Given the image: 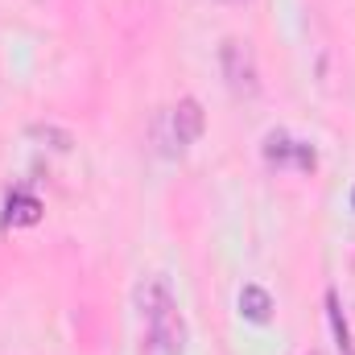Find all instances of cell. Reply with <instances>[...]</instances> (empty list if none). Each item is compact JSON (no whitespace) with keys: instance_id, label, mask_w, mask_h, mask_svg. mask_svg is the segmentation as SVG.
Wrapping results in <instances>:
<instances>
[{"instance_id":"obj_4","label":"cell","mask_w":355,"mask_h":355,"mask_svg":"<svg viewBox=\"0 0 355 355\" xmlns=\"http://www.w3.org/2000/svg\"><path fill=\"white\" fill-rule=\"evenodd\" d=\"M37 219H42V202L33 194H25V190L8 194V202H4V223L8 227H33Z\"/></svg>"},{"instance_id":"obj_6","label":"cell","mask_w":355,"mask_h":355,"mask_svg":"<svg viewBox=\"0 0 355 355\" xmlns=\"http://www.w3.org/2000/svg\"><path fill=\"white\" fill-rule=\"evenodd\" d=\"M327 318H331V331H335V347H339V355H355L352 331H347V322H343V310H339V297H335V293H327Z\"/></svg>"},{"instance_id":"obj_3","label":"cell","mask_w":355,"mask_h":355,"mask_svg":"<svg viewBox=\"0 0 355 355\" xmlns=\"http://www.w3.org/2000/svg\"><path fill=\"white\" fill-rule=\"evenodd\" d=\"M202 107H198V99H182L174 107V137L178 145H194L198 137H202Z\"/></svg>"},{"instance_id":"obj_2","label":"cell","mask_w":355,"mask_h":355,"mask_svg":"<svg viewBox=\"0 0 355 355\" xmlns=\"http://www.w3.org/2000/svg\"><path fill=\"white\" fill-rule=\"evenodd\" d=\"M219 67H223V79L236 95H257L261 91V75H257V58L248 50V42H236L227 37L219 46Z\"/></svg>"},{"instance_id":"obj_8","label":"cell","mask_w":355,"mask_h":355,"mask_svg":"<svg viewBox=\"0 0 355 355\" xmlns=\"http://www.w3.org/2000/svg\"><path fill=\"white\" fill-rule=\"evenodd\" d=\"M352 202H355V194H352Z\"/></svg>"},{"instance_id":"obj_5","label":"cell","mask_w":355,"mask_h":355,"mask_svg":"<svg viewBox=\"0 0 355 355\" xmlns=\"http://www.w3.org/2000/svg\"><path fill=\"white\" fill-rule=\"evenodd\" d=\"M240 314H244L248 322H268V318H272V297H268V289L244 285V289H240Z\"/></svg>"},{"instance_id":"obj_1","label":"cell","mask_w":355,"mask_h":355,"mask_svg":"<svg viewBox=\"0 0 355 355\" xmlns=\"http://www.w3.org/2000/svg\"><path fill=\"white\" fill-rule=\"evenodd\" d=\"M137 306H141V318H145V331H149V352L153 355H182L186 322L178 314V302H174V293H170V285L162 277H149L137 289Z\"/></svg>"},{"instance_id":"obj_7","label":"cell","mask_w":355,"mask_h":355,"mask_svg":"<svg viewBox=\"0 0 355 355\" xmlns=\"http://www.w3.org/2000/svg\"><path fill=\"white\" fill-rule=\"evenodd\" d=\"M232 4H244V0H232Z\"/></svg>"}]
</instances>
